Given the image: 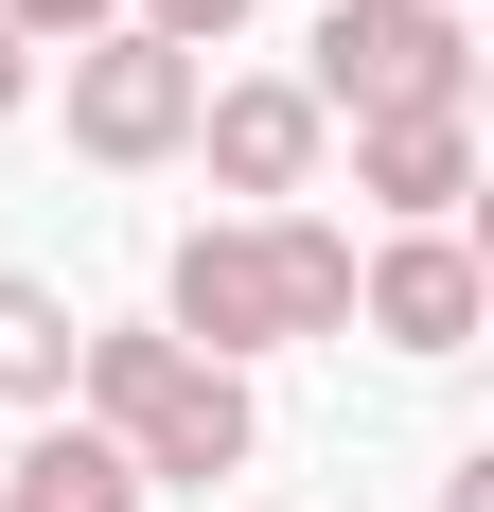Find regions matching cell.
Returning <instances> with one entry per match:
<instances>
[{"mask_svg":"<svg viewBox=\"0 0 494 512\" xmlns=\"http://www.w3.org/2000/svg\"><path fill=\"white\" fill-rule=\"evenodd\" d=\"M195 89H212V71L177 36L106 18V36L71 53V142H89V159H177V142H195Z\"/></svg>","mask_w":494,"mask_h":512,"instance_id":"3957f363","label":"cell"},{"mask_svg":"<svg viewBox=\"0 0 494 512\" xmlns=\"http://www.w3.org/2000/svg\"><path fill=\"white\" fill-rule=\"evenodd\" d=\"M18 89H36V53H18V36H0V106H18Z\"/></svg>","mask_w":494,"mask_h":512,"instance_id":"4fadbf2b","label":"cell"},{"mask_svg":"<svg viewBox=\"0 0 494 512\" xmlns=\"http://www.w3.org/2000/svg\"><path fill=\"white\" fill-rule=\"evenodd\" d=\"M318 124H424V106H477V36L459 0H318V71H300Z\"/></svg>","mask_w":494,"mask_h":512,"instance_id":"7a4b0ae2","label":"cell"},{"mask_svg":"<svg viewBox=\"0 0 494 512\" xmlns=\"http://www.w3.org/2000/svg\"><path fill=\"white\" fill-rule=\"evenodd\" d=\"M353 195L406 212V230H442L477 195V106H424V124H353Z\"/></svg>","mask_w":494,"mask_h":512,"instance_id":"52a82bcc","label":"cell"},{"mask_svg":"<svg viewBox=\"0 0 494 512\" xmlns=\"http://www.w3.org/2000/svg\"><path fill=\"white\" fill-rule=\"evenodd\" d=\"M353 318H371L389 354H459V336H477V248H459V230H389V248L353 265Z\"/></svg>","mask_w":494,"mask_h":512,"instance_id":"8992f818","label":"cell"},{"mask_svg":"<svg viewBox=\"0 0 494 512\" xmlns=\"http://www.w3.org/2000/svg\"><path fill=\"white\" fill-rule=\"evenodd\" d=\"M0 512H142V460L106 442V424H36L18 442V495Z\"/></svg>","mask_w":494,"mask_h":512,"instance_id":"ba28073f","label":"cell"},{"mask_svg":"<svg viewBox=\"0 0 494 512\" xmlns=\"http://www.w3.org/2000/svg\"><path fill=\"white\" fill-rule=\"evenodd\" d=\"M71 389H89V424L142 460V495L159 477H247V371H212V354H177V336H71Z\"/></svg>","mask_w":494,"mask_h":512,"instance_id":"6da1fadb","label":"cell"},{"mask_svg":"<svg viewBox=\"0 0 494 512\" xmlns=\"http://www.w3.org/2000/svg\"><path fill=\"white\" fill-rule=\"evenodd\" d=\"M230 18H247V0H142V36H177V53H212Z\"/></svg>","mask_w":494,"mask_h":512,"instance_id":"7c38bea8","label":"cell"},{"mask_svg":"<svg viewBox=\"0 0 494 512\" xmlns=\"http://www.w3.org/2000/svg\"><path fill=\"white\" fill-rule=\"evenodd\" d=\"M106 18H124V0H0V36H18V53H89Z\"/></svg>","mask_w":494,"mask_h":512,"instance_id":"8fae6325","label":"cell"},{"mask_svg":"<svg viewBox=\"0 0 494 512\" xmlns=\"http://www.w3.org/2000/svg\"><path fill=\"white\" fill-rule=\"evenodd\" d=\"M159 336L212 371L283 354V283H265V212H230V230H177V265H159Z\"/></svg>","mask_w":494,"mask_h":512,"instance_id":"277c9868","label":"cell"},{"mask_svg":"<svg viewBox=\"0 0 494 512\" xmlns=\"http://www.w3.org/2000/svg\"><path fill=\"white\" fill-rule=\"evenodd\" d=\"M195 142H212V177H230L247 212H300V195H318V106H300L283 71H247V89H195Z\"/></svg>","mask_w":494,"mask_h":512,"instance_id":"5b68a950","label":"cell"},{"mask_svg":"<svg viewBox=\"0 0 494 512\" xmlns=\"http://www.w3.org/2000/svg\"><path fill=\"white\" fill-rule=\"evenodd\" d=\"M265 283H283V336H353V230L265 212Z\"/></svg>","mask_w":494,"mask_h":512,"instance_id":"9c48e42d","label":"cell"},{"mask_svg":"<svg viewBox=\"0 0 494 512\" xmlns=\"http://www.w3.org/2000/svg\"><path fill=\"white\" fill-rule=\"evenodd\" d=\"M71 336H89V318L0 265V407H71Z\"/></svg>","mask_w":494,"mask_h":512,"instance_id":"30bf717a","label":"cell"}]
</instances>
